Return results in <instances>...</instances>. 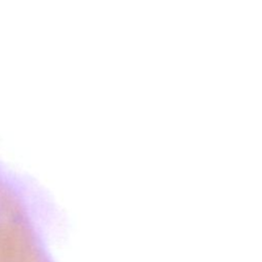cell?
<instances>
[]
</instances>
